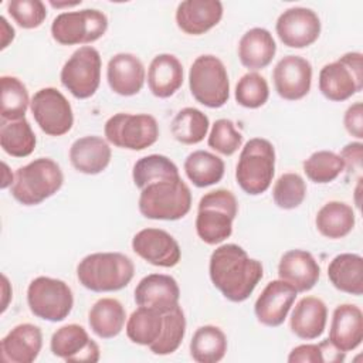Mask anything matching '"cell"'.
Returning <instances> with one entry per match:
<instances>
[{"label": "cell", "mask_w": 363, "mask_h": 363, "mask_svg": "<svg viewBox=\"0 0 363 363\" xmlns=\"http://www.w3.org/2000/svg\"><path fill=\"white\" fill-rule=\"evenodd\" d=\"M1 166H3V177H1V189H7L9 186H11L13 184V182H14V174L11 173V170L9 169V166L3 162L1 163Z\"/></svg>", "instance_id": "c3c4849f"}, {"label": "cell", "mask_w": 363, "mask_h": 363, "mask_svg": "<svg viewBox=\"0 0 363 363\" xmlns=\"http://www.w3.org/2000/svg\"><path fill=\"white\" fill-rule=\"evenodd\" d=\"M183 85V65L173 54L156 55L147 69V86L156 98H170Z\"/></svg>", "instance_id": "4316f807"}, {"label": "cell", "mask_w": 363, "mask_h": 363, "mask_svg": "<svg viewBox=\"0 0 363 363\" xmlns=\"http://www.w3.org/2000/svg\"><path fill=\"white\" fill-rule=\"evenodd\" d=\"M328 340L340 352L354 350L363 340L362 309L353 303L336 306L332 313Z\"/></svg>", "instance_id": "7402d4cb"}, {"label": "cell", "mask_w": 363, "mask_h": 363, "mask_svg": "<svg viewBox=\"0 0 363 363\" xmlns=\"http://www.w3.org/2000/svg\"><path fill=\"white\" fill-rule=\"evenodd\" d=\"M208 275L224 298L244 302L261 281L264 268L261 261L250 258L238 244H223L210 255Z\"/></svg>", "instance_id": "6da1fadb"}, {"label": "cell", "mask_w": 363, "mask_h": 363, "mask_svg": "<svg viewBox=\"0 0 363 363\" xmlns=\"http://www.w3.org/2000/svg\"><path fill=\"white\" fill-rule=\"evenodd\" d=\"M221 18L223 4L218 0H184L176 9V24L189 35L207 33Z\"/></svg>", "instance_id": "ffe728a7"}, {"label": "cell", "mask_w": 363, "mask_h": 363, "mask_svg": "<svg viewBox=\"0 0 363 363\" xmlns=\"http://www.w3.org/2000/svg\"><path fill=\"white\" fill-rule=\"evenodd\" d=\"M227 352V336L214 325L196 329L190 340V356L197 363H217Z\"/></svg>", "instance_id": "d6a6232c"}, {"label": "cell", "mask_w": 363, "mask_h": 363, "mask_svg": "<svg viewBox=\"0 0 363 363\" xmlns=\"http://www.w3.org/2000/svg\"><path fill=\"white\" fill-rule=\"evenodd\" d=\"M0 26H1V30H0V33H1V50H4L11 41H13V38H14V28L7 23V20H6V17H0Z\"/></svg>", "instance_id": "7dc6e473"}, {"label": "cell", "mask_w": 363, "mask_h": 363, "mask_svg": "<svg viewBox=\"0 0 363 363\" xmlns=\"http://www.w3.org/2000/svg\"><path fill=\"white\" fill-rule=\"evenodd\" d=\"M275 173V149L264 138L250 139L238 157L235 180L242 191L250 196L265 193Z\"/></svg>", "instance_id": "8992f818"}, {"label": "cell", "mask_w": 363, "mask_h": 363, "mask_svg": "<svg viewBox=\"0 0 363 363\" xmlns=\"http://www.w3.org/2000/svg\"><path fill=\"white\" fill-rule=\"evenodd\" d=\"M356 217L353 208L343 201H328L315 217L318 231L330 240L346 237L354 227Z\"/></svg>", "instance_id": "4dcf8cb0"}, {"label": "cell", "mask_w": 363, "mask_h": 363, "mask_svg": "<svg viewBox=\"0 0 363 363\" xmlns=\"http://www.w3.org/2000/svg\"><path fill=\"white\" fill-rule=\"evenodd\" d=\"M132 250L155 267L172 268L180 262L182 250L174 237L162 228H143L132 238Z\"/></svg>", "instance_id": "2e32d148"}, {"label": "cell", "mask_w": 363, "mask_h": 363, "mask_svg": "<svg viewBox=\"0 0 363 363\" xmlns=\"http://www.w3.org/2000/svg\"><path fill=\"white\" fill-rule=\"evenodd\" d=\"M62 183L60 164L50 157H38L16 170L11 196L23 206H37L54 196Z\"/></svg>", "instance_id": "5b68a950"}, {"label": "cell", "mask_w": 363, "mask_h": 363, "mask_svg": "<svg viewBox=\"0 0 363 363\" xmlns=\"http://www.w3.org/2000/svg\"><path fill=\"white\" fill-rule=\"evenodd\" d=\"M1 96H0V113L3 121H18L26 118L27 108L30 105V96L26 85L16 77L3 75L0 78Z\"/></svg>", "instance_id": "74e56055"}, {"label": "cell", "mask_w": 363, "mask_h": 363, "mask_svg": "<svg viewBox=\"0 0 363 363\" xmlns=\"http://www.w3.org/2000/svg\"><path fill=\"white\" fill-rule=\"evenodd\" d=\"M234 95L238 105L257 109L268 101L269 86L267 79L258 72H247L238 79Z\"/></svg>", "instance_id": "60d3db41"}, {"label": "cell", "mask_w": 363, "mask_h": 363, "mask_svg": "<svg viewBox=\"0 0 363 363\" xmlns=\"http://www.w3.org/2000/svg\"><path fill=\"white\" fill-rule=\"evenodd\" d=\"M1 279H3V298H4V299H3V308H1V312H4V311H6V308H7V303H9L6 298H9V296L11 295V291H10V292H7V291H6V289H7V285H9L7 277H6V275H3V277H1Z\"/></svg>", "instance_id": "681fc988"}, {"label": "cell", "mask_w": 363, "mask_h": 363, "mask_svg": "<svg viewBox=\"0 0 363 363\" xmlns=\"http://www.w3.org/2000/svg\"><path fill=\"white\" fill-rule=\"evenodd\" d=\"M111 157V147L101 136L79 138L69 147V162L72 167L84 174H98L104 172Z\"/></svg>", "instance_id": "484cf974"}, {"label": "cell", "mask_w": 363, "mask_h": 363, "mask_svg": "<svg viewBox=\"0 0 363 363\" xmlns=\"http://www.w3.org/2000/svg\"><path fill=\"white\" fill-rule=\"evenodd\" d=\"M302 167L311 182L326 184L339 177L345 170V163L342 157L332 150H318L303 160Z\"/></svg>", "instance_id": "f35d334b"}, {"label": "cell", "mask_w": 363, "mask_h": 363, "mask_svg": "<svg viewBox=\"0 0 363 363\" xmlns=\"http://www.w3.org/2000/svg\"><path fill=\"white\" fill-rule=\"evenodd\" d=\"M35 123L48 136H62L74 125V113L69 101L57 88L38 89L30 102Z\"/></svg>", "instance_id": "4fadbf2b"}, {"label": "cell", "mask_w": 363, "mask_h": 363, "mask_svg": "<svg viewBox=\"0 0 363 363\" xmlns=\"http://www.w3.org/2000/svg\"><path fill=\"white\" fill-rule=\"evenodd\" d=\"M272 79L275 91L282 99H302L311 91L312 65L303 57L286 55L277 62Z\"/></svg>", "instance_id": "e0dca14e"}, {"label": "cell", "mask_w": 363, "mask_h": 363, "mask_svg": "<svg viewBox=\"0 0 363 363\" xmlns=\"http://www.w3.org/2000/svg\"><path fill=\"white\" fill-rule=\"evenodd\" d=\"M346 353L337 350L328 339L320 343H306L294 347L288 356L289 363H337Z\"/></svg>", "instance_id": "b9f144b4"}, {"label": "cell", "mask_w": 363, "mask_h": 363, "mask_svg": "<svg viewBox=\"0 0 363 363\" xmlns=\"http://www.w3.org/2000/svg\"><path fill=\"white\" fill-rule=\"evenodd\" d=\"M138 189L139 211L149 220L176 221L191 208V191L180 177L179 169L152 177Z\"/></svg>", "instance_id": "7a4b0ae2"}, {"label": "cell", "mask_w": 363, "mask_h": 363, "mask_svg": "<svg viewBox=\"0 0 363 363\" xmlns=\"http://www.w3.org/2000/svg\"><path fill=\"white\" fill-rule=\"evenodd\" d=\"M238 213V201L227 189L206 193L196 217V233L207 245H217L233 234V223Z\"/></svg>", "instance_id": "277c9868"}, {"label": "cell", "mask_w": 363, "mask_h": 363, "mask_svg": "<svg viewBox=\"0 0 363 363\" xmlns=\"http://www.w3.org/2000/svg\"><path fill=\"white\" fill-rule=\"evenodd\" d=\"M35 135L30 122L23 118L18 121H3L0 128L1 149L13 157H27L35 149Z\"/></svg>", "instance_id": "d590c367"}, {"label": "cell", "mask_w": 363, "mask_h": 363, "mask_svg": "<svg viewBox=\"0 0 363 363\" xmlns=\"http://www.w3.org/2000/svg\"><path fill=\"white\" fill-rule=\"evenodd\" d=\"M296 294V289L282 279L268 282L254 305L258 322L269 328L282 325L295 302Z\"/></svg>", "instance_id": "ac0fdd59"}, {"label": "cell", "mask_w": 363, "mask_h": 363, "mask_svg": "<svg viewBox=\"0 0 363 363\" xmlns=\"http://www.w3.org/2000/svg\"><path fill=\"white\" fill-rule=\"evenodd\" d=\"M50 349L54 356L68 363H96L101 357L96 342H94L88 332L77 323H69L57 329L51 336Z\"/></svg>", "instance_id": "9a60e30c"}, {"label": "cell", "mask_w": 363, "mask_h": 363, "mask_svg": "<svg viewBox=\"0 0 363 363\" xmlns=\"http://www.w3.org/2000/svg\"><path fill=\"white\" fill-rule=\"evenodd\" d=\"M339 156L345 163V169L349 172H360L363 166V143L350 142L340 150Z\"/></svg>", "instance_id": "bcb514c9"}, {"label": "cell", "mask_w": 363, "mask_h": 363, "mask_svg": "<svg viewBox=\"0 0 363 363\" xmlns=\"http://www.w3.org/2000/svg\"><path fill=\"white\" fill-rule=\"evenodd\" d=\"M208 116L197 108L186 106L180 109L172 121L170 132L173 138L183 145L200 143L208 132Z\"/></svg>", "instance_id": "e575fe53"}, {"label": "cell", "mask_w": 363, "mask_h": 363, "mask_svg": "<svg viewBox=\"0 0 363 363\" xmlns=\"http://www.w3.org/2000/svg\"><path fill=\"white\" fill-rule=\"evenodd\" d=\"M27 303L34 316L48 322H61L72 311L74 295L62 279L41 275L30 282Z\"/></svg>", "instance_id": "9c48e42d"}, {"label": "cell", "mask_w": 363, "mask_h": 363, "mask_svg": "<svg viewBox=\"0 0 363 363\" xmlns=\"http://www.w3.org/2000/svg\"><path fill=\"white\" fill-rule=\"evenodd\" d=\"M135 275L132 259L122 252H94L77 265L79 284L92 292H115L129 285Z\"/></svg>", "instance_id": "3957f363"}, {"label": "cell", "mask_w": 363, "mask_h": 363, "mask_svg": "<svg viewBox=\"0 0 363 363\" xmlns=\"http://www.w3.org/2000/svg\"><path fill=\"white\" fill-rule=\"evenodd\" d=\"M320 18L308 7H291L279 14L275 31L284 45L305 48L312 45L320 35Z\"/></svg>", "instance_id": "5bb4252c"}, {"label": "cell", "mask_w": 363, "mask_h": 363, "mask_svg": "<svg viewBox=\"0 0 363 363\" xmlns=\"http://www.w3.org/2000/svg\"><path fill=\"white\" fill-rule=\"evenodd\" d=\"M189 88L193 98L207 108H221L230 98L227 68L211 54L199 55L189 71Z\"/></svg>", "instance_id": "52a82bcc"}, {"label": "cell", "mask_w": 363, "mask_h": 363, "mask_svg": "<svg viewBox=\"0 0 363 363\" xmlns=\"http://www.w3.org/2000/svg\"><path fill=\"white\" fill-rule=\"evenodd\" d=\"M43 347V333L37 325L20 323L0 342L1 359L9 363H31Z\"/></svg>", "instance_id": "603a6c76"}, {"label": "cell", "mask_w": 363, "mask_h": 363, "mask_svg": "<svg viewBox=\"0 0 363 363\" xmlns=\"http://www.w3.org/2000/svg\"><path fill=\"white\" fill-rule=\"evenodd\" d=\"M184 173L196 187H208L218 183L225 170L221 157L207 150L191 152L183 164Z\"/></svg>", "instance_id": "1f68e13d"}, {"label": "cell", "mask_w": 363, "mask_h": 363, "mask_svg": "<svg viewBox=\"0 0 363 363\" xmlns=\"http://www.w3.org/2000/svg\"><path fill=\"white\" fill-rule=\"evenodd\" d=\"M326 320V303L316 296H303L292 311L289 326L292 333L299 339L313 340L325 332Z\"/></svg>", "instance_id": "d4e9b609"}, {"label": "cell", "mask_w": 363, "mask_h": 363, "mask_svg": "<svg viewBox=\"0 0 363 363\" xmlns=\"http://www.w3.org/2000/svg\"><path fill=\"white\" fill-rule=\"evenodd\" d=\"M146 79L143 62L130 52L115 54L106 67L109 88L122 96H132L140 92Z\"/></svg>", "instance_id": "d6986e66"}, {"label": "cell", "mask_w": 363, "mask_h": 363, "mask_svg": "<svg viewBox=\"0 0 363 363\" xmlns=\"http://www.w3.org/2000/svg\"><path fill=\"white\" fill-rule=\"evenodd\" d=\"M108 30V17L96 9L65 11L51 24V35L61 45L91 44Z\"/></svg>", "instance_id": "8fae6325"}, {"label": "cell", "mask_w": 363, "mask_h": 363, "mask_svg": "<svg viewBox=\"0 0 363 363\" xmlns=\"http://www.w3.org/2000/svg\"><path fill=\"white\" fill-rule=\"evenodd\" d=\"M306 197L305 180L298 173H284L272 187L274 203L282 210L299 207Z\"/></svg>", "instance_id": "ab89813d"}, {"label": "cell", "mask_w": 363, "mask_h": 363, "mask_svg": "<svg viewBox=\"0 0 363 363\" xmlns=\"http://www.w3.org/2000/svg\"><path fill=\"white\" fill-rule=\"evenodd\" d=\"M207 143L213 150L231 156L241 147L242 135L235 129L233 121L221 118L213 123Z\"/></svg>", "instance_id": "7bdbcfd3"}, {"label": "cell", "mask_w": 363, "mask_h": 363, "mask_svg": "<svg viewBox=\"0 0 363 363\" xmlns=\"http://www.w3.org/2000/svg\"><path fill=\"white\" fill-rule=\"evenodd\" d=\"M179 284L170 275L149 274L143 277L135 288V302L138 306L166 312L179 305Z\"/></svg>", "instance_id": "44dd1931"}, {"label": "cell", "mask_w": 363, "mask_h": 363, "mask_svg": "<svg viewBox=\"0 0 363 363\" xmlns=\"http://www.w3.org/2000/svg\"><path fill=\"white\" fill-rule=\"evenodd\" d=\"M319 91L333 102H342L363 88V55L346 52L339 60L323 65L319 72Z\"/></svg>", "instance_id": "ba28073f"}, {"label": "cell", "mask_w": 363, "mask_h": 363, "mask_svg": "<svg viewBox=\"0 0 363 363\" xmlns=\"http://www.w3.org/2000/svg\"><path fill=\"white\" fill-rule=\"evenodd\" d=\"M278 275L279 279L294 286L296 292H306L318 284L320 267L311 252L289 250L279 259Z\"/></svg>", "instance_id": "cb8c5ba5"}, {"label": "cell", "mask_w": 363, "mask_h": 363, "mask_svg": "<svg viewBox=\"0 0 363 363\" xmlns=\"http://www.w3.org/2000/svg\"><path fill=\"white\" fill-rule=\"evenodd\" d=\"M186 335V316L180 305L163 312V329L159 339L149 346L150 352L157 356L172 354L179 349Z\"/></svg>", "instance_id": "8d00e7d4"}, {"label": "cell", "mask_w": 363, "mask_h": 363, "mask_svg": "<svg viewBox=\"0 0 363 363\" xmlns=\"http://www.w3.org/2000/svg\"><path fill=\"white\" fill-rule=\"evenodd\" d=\"M82 1L81 0H78V1H72V3H69V1H65V3H55V1H50V4L52 6V7H55V9H62V7H75V6H79Z\"/></svg>", "instance_id": "f907efd6"}, {"label": "cell", "mask_w": 363, "mask_h": 363, "mask_svg": "<svg viewBox=\"0 0 363 363\" xmlns=\"http://www.w3.org/2000/svg\"><path fill=\"white\" fill-rule=\"evenodd\" d=\"M102 60L99 51L91 45L75 50L61 68L60 79L77 99L91 98L101 84Z\"/></svg>", "instance_id": "7c38bea8"}, {"label": "cell", "mask_w": 363, "mask_h": 363, "mask_svg": "<svg viewBox=\"0 0 363 363\" xmlns=\"http://www.w3.org/2000/svg\"><path fill=\"white\" fill-rule=\"evenodd\" d=\"M277 44L272 34L262 27L248 30L238 43L240 62L252 71L268 67L275 57Z\"/></svg>", "instance_id": "83f0119b"}, {"label": "cell", "mask_w": 363, "mask_h": 363, "mask_svg": "<svg viewBox=\"0 0 363 363\" xmlns=\"http://www.w3.org/2000/svg\"><path fill=\"white\" fill-rule=\"evenodd\" d=\"M125 319V308L115 298L98 299L88 312L89 328L101 339H112L118 336L123 329Z\"/></svg>", "instance_id": "f546056e"}, {"label": "cell", "mask_w": 363, "mask_h": 363, "mask_svg": "<svg viewBox=\"0 0 363 363\" xmlns=\"http://www.w3.org/2000/svg\"><path fill=\"white\" fill-rule=\"evenodd\" d=\"M104 132L113 146L135 152L155 145L159 139L157 121L147 113H115L105 122Z\"/></svg>", "instance_id": "30bf717a"}, {"label": "cell", "mask_w": 363, "mask_h": 363, "mask_svg": "<svg viewBox=\"0 0 363 363\" xmlns=\"http://www.w3.org/2000/svg\"><path fill=\"white\" fill-rule=\"evenodd\" d=\"M328 278L337 291L360 296L363 294V258L353 252L336 255L329 262Z\"/></svg>", "instance_id": "f1b7e54d"}, {"label": "cell", "mask_w": 363, "mask_h": 363, "mask_svg": "<svg viewBox=\"0 0 363 363\" xmlns=\"http://www.w3.org/2000/svg\"><path fill=\"white\" fill-rule=\"evenodd\" d=\"M343 125L349 135L356 139H363V105L362 102H354L350 105L343 116Z\"/></svg>", "instance_id": "f6af8a7d"}, {"label": "cell", "mask_w": 363, "mask_h": 363, "mask_svg": "<svg viewBox=\"0 0 363 363\" xmlns=\"http://www.w3.org/2000/svg\"><path fill=\"white\" fill-rule=\"evenodd\" d=\"M163 329V312L153 308L139 306L130 313L126 322V336L130 342L142 346H152Z\"/></svg>", "instance_id": "836d02e7"}, {"label": "cell", "mask_w": 363, "mask_h": 363, "mask_svg": "<svg viewBox=\"0 0 363 363\" xmlns=\"http://www.w3.org/2000/svg\"><path fill=\"white\" fill-rule=\"evenodd\" d=\"M7 11L17 26L26 30L40 27L47 17L45 4L41 0H11L7 3Z\"/></svg>", "instance_id": "ee69618b"}]
</instances>
